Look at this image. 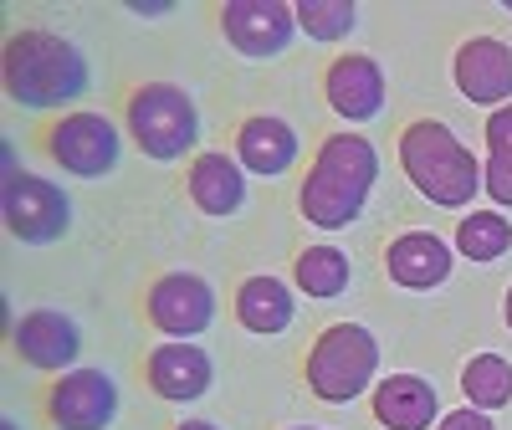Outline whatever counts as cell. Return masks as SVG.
<instances>
[{
    "mask_svg": "<svg viewBox=\"0 0 512 430\" xmlns=\"http://www.w3.org/2000/svg\"><path fill=\"white\" fill-rule=\"evenodd\" d=\"M451 82L477 108L512 103V47L502 36H466L451 52Z\"/></svg>",
    "mask_w": 512,
    "mask_h": 430,
    "instance_id": "30bf717a",
    "label": "cell"
},
{
    "mask_svg": "<svg viewBox=\"0 0 512 430\" xmlns=\"http://www.w3.org/2000/svg\"><path fill=\"white\" fill-rule=\"evenodd\" d=\"M461 395L466 405H477V410H507L512 405V364L502 354H477V359H466L461 364Z\"/></svg>",
    "mask_w": 512,
    "mask_h": 430,
    "instance_id": "44dd1931",
    "label": "cell"
},
{
    "mask_svg": "<svg viewBox=\"0 0 512 430\" xmlns=\"http://www.w3.org/2000/svg\"><path fill=\"white\" fill-rule=\"evenodd\" d=\"M323 98H328V108L344 123L379 118L384 113V72H379V62L364 57V52L333 57L328 72H323Z\"/></svg>",
    "mask_w": 512,
    "mask_h": 430,
    "instance_id": "5bb4252c",
    "label": "cell"
},
{
    "mask_svg": "<svg viewBox=\"0 0 512 430\" xmlns=\"http://www.w3.org/2000/svg\"><path fill=\"white\" fill-rule=\"evenodd\" d=\"M441 430H497V425H492L487 410L461 405V410H446V415H441Z\"/></svg>",
    "mask_w": 512,
    "mask_h": 430,
    "instance_id": "484cf974",
    "label": "cell"
},
{
    "mask_svg": "<svg viewBox=\"0 0 512 430\" xmlns=\"http://www.w3.org/2000/svg\"><path fill=\"white\" fill-rule=\"evenodd\" d=\"M144 318L164 338L195 343L210 323H216V287H210L200 272H164L144 292Z\"/></svg>",
    "mask_w": 512,
    "mask_h": 430,
    "instance_id": "52a82bcc",
    "label": "cell"
},
{
    "mask_svg": "<svg viewBox=\"0 0 512 430\" xmlns=\"http://www.w3.org/2000/svg\"><path fill=\"white\" fill-rule=\"evenodd\" d=\"M11 349L21 364H31L41 374H67V369H77V354H82V328L62 308H31L11 328Z\"/></svg>",
    "mask_w": 512,
    "mask_h": 430,
    "instance_id": "7c38bea8",
    "label": "cell"
},
{
    "mask_svg": "<svg viewBox=\"0 0 512 430\" xmlns=\"http://www.w3.org/2000/svg\"><path fill=\"white\" fill-rule=\"evenodd\" d=\"M185 195L200 215H236L246 205V175H241V159L221 154V149H205L195 154L190 175H185Z\"/></svg>",
    "mask_w": 512,
    "mask_h": 430,
    "instance_id": "ac0fdd59",
    "label": "cell"
},
{
    "mask_svg": "<svg viewBox=\"0 0 512 430\" xmlns=\"http://www.w3.org/2000/svg\"><path fill=\"white\" fill-rule=\"evenodd\" d=\"M292 430H318V425H292Z\"/></svg>",
    "mask_w": 512,
    "mask_h": 430,
    "instance_id": "f1b7e54d",
    "label": "cell"
},
{
    "mask_svg": "<svg viewBox=\"0 0 512 430\" xmlns=\"http://www.w3.org/2000/svg\"><path fill=\"white\" fill-rule=\"evenodd\" d=\"M379 180V154L359 128H338L328 134L308 164L303 185H297V215L318 231H344L354 226Z\"/></svg>",
    "mask_w": 512,
    "mask_h": 430,
    "instance_id": "6da1fadb",
    "label": "cell"
},
{
    "mask_svg": "<svg viewBox=\"0 0 512 430\" xmlns=\"http://www.w3.org/2000/svg\"><path fill=\"white\" fill-rule=\"evenodd\" d=\"M502 323L512 328V287H507V297H502Z\"/></svg>",
    "mask_w": 512,
    "mask_h": 430,
    "instance_id": "83f0119b",
    "label": "cell"
},
{
    "mask_svg": "<svg viewBox=\"0 0 512 430\" xmlns=\"http://www.w3.org/2000/svg\"><path fill=\"white\" fill-rule=\"evenodd\" d=\"M41 149H47V159L57 169H67L72 180H103L118 169L123 134L113 128V118H103L93 108H72V113H62L41 128Z\"/></svg>",
    "mask_w": 512,
    "mask_h": 430,
    "instance_id": "8992f818",
    "label": "cell"
},
{
    "mask_svg": "<svg viewBox=\"0 0 512 430\" xmlns=\"http://www.w3.org/2000/svg\"><path fill=\"white\" fill-rule=\"evenodd\" d=\"M456 251L466 262H497L512 251V221L502 210H466L456 226Z\"/></svg>",
    "mask_w": 512,
    "mask_h": 430,
    "instance_id": "7402d4cb",
    "label": "cell"
},
{
    "mask_svg": "<svg viewBox=\"0 0 512 430\" xmlns=\"http://www.w3.org/2000/svg\"><path fill=\"white\" fill-rule=\"evenodd\" d=\"M369 415L384 430H431L441 415L436 384L420 374H384L369 390Z\"/></svg>",
    "mask_w": 512,
    "mask_h": 430,
    "instance_id": "2e32d148",
    "label": "cell"
},
{
    "mask_svg": "<svg viewBox=\"0 0 512 430\" xmlns=\"http://www.w3.org/2000/svg\"><path fill=\"white\" fill-rule=\"evenodd\" d=\"M400 169L405 180L441 210H466L482 190V164L441 118H410L400 128Z\"/></svg>",
    "mask_w": 512,
    "mask_h": 430,
    "instance_id": "3957f363",
    "label": "cell"
},
{
    "mask_svg": "<svg viewBox=\"0 0 512 430\" xmlns=\"http://www.w3.org/2000/svg\"><path fill=\"white\" fill-rule=\"evenodd\" d=\"M221 36L241 57H277L297 36V11L287 0H226L221 6Z\"/></svg>",
    "mask_w": 512,
    "mask_h": 430,
    "instance_id": "8fae6325",
    "label": "cell"
},
{
    "mask_svg": "<svg viewBox=\"0 0 512 430\" xmlns=\"http://www.w3.org/2000/svg\"><path fill=\"white\" fill-rule=\"evenodd\" d=\"M6 231L26 246H52L72 231V200L47 175H6Z\"/></svg>",
    "mask_w": 512,
    "mask_h": 430,
    "instance_id": "ba28073f",
    "label": "cell"
},
{
    "mask_svg": "<svg viewBox=\"0 0 512 430\" xmlns=\"http://www.w3.org/2000/svg\"><path fill=\"white\" fill-rule=\"evenodd\" d=\"M379 374V338L364 323H328L303 354V379L323 405H354L374 390Z\"/></svg>",
    "mask_w": 512,
    "mask_h": 430,
    "instance_id": "5b68a950",
    "label": "cell"
},
{
    "mask_svg": "<svg viewBox=\"0 0 512 430\" xmlns=\"http://www.w3.org/2000/svg\"><path fill=\"white\" fill-rule=\"evenodd\" d=\"M123 134L139 154H149L159 164H175L200 139L195 98L180 82H139V88H128V98H123Z\"/></svg>",
    "mask_w": 512,
    "mask_h": 430,
    "instance_id": "277c9868",
    "label": "cell"
},
{
    "mask_svg": "<svg viewBox=\"0 0 512 430\" xmlns=\"http://www.w3.org/2000/svg\"><path fill=\"white\" fill-rule=\"evenodd\" d=\"M0 77H6V98L21 108H67L88 93V57H82L67 36L57 31H11L6 57H0Z\"/></svg>",
    "mask_w": 512,
    "mask_h": 430,
    "instance_id": "7a4b0ae2",
    "label": "cell"
},
{
    "mask_svg": "<svg viewBox=\"0 0 512 430\" xmlns=\"http://www.w3.org/2000/svg\"><path fill=\"white\" fill-rule=\"evenodd\" d=\"M297 31H308L313 41H344L359 21L354 0H297Z\"/></svg>",
    "mask_w": 512,
    "mask_h": 430,
    "instance_id": "603a6c76",
    "label": "cell"
},
{
    "mask_svg": "<svg viewBox=\"0 0 512 430\" xmlns=\"http://www.w3.org/2000/svg\"><path fill=\"white\" fill-rule=\"evenodd\" d=\"M349 282H354V267H349V256L338 251V246H328V241H318V246H303L292 256V287L297 292H308V297H344L349 292Z\"/></svg>",
    "mask_w": 512,
    "mask_h": 430,
    "instance_id": "ffe728a7",
    "label": "cell"
},
{
    "mask_svg": "<svg viewBox=\"0 0 512 430\" xmlns=\"http://www.w3.org/2000/svg\"><path fill=\"white\" fill-rule=\"evenodd\" d=\"M487 154H512V103H502V108H492L487 113Z\"/></svg>",
    "mask_w": 512,
    "mask_h": 430,
    "instance_id": "d4e9b609",
    "label": "cell"
},
{
    "mask_svg": "<svg viewBox=\"0 0 512 430\" xmlns=\"http://www.w3.org/2000/svg\"><path fill=\"white\" fill-rule=\"evenodd\" d=\"M41 415L52 430H108L118 415V384L103 369H67L47 384Z\"/></svg>",
    "mask_w": 512,
    "mask_h": 430,
    "instance_id": "9c48e42d",
    "label": "cell"
},
{
    "mask_svg": "<svg viewBox=\"0 0 512 430\" xmlns=\"http://www.w3.org/2000/svg\"><path fill=\"white\" fill-rule=\"evenodd\" d=\"M210 379H216L210 354L195 349V343H185V338H164L144 359V384L169 405H190V400L210 395Z\"/></svg>",
    "mask_w": 512,
    "mask_h": 430,
    "instance_id": "4fadbf2b",
    "label": "cell"
},
{
    "mask_svg": "<svg viewBox=\"0 0 512 430\" xmlns=\"http://www.w3.org/2000/svg\"><path fill=\"white\" fill-rule=\"evenodd\" d=\"M297 318V297L282 277H246L236 287V323L256 338H272V333H287Z\"/></svg>",
    "mask_w": 512,
    "mask_h": 430,
    "instance_id": "d6986e66",
    "label": "cell"
},
{
    "mask_svg": "<svg viewBox=\"0 0 512 430\" xmlns=\"http://www.w3.org/2000/svg\"><path fill=\"white\" fill-rule=\"evenodd\" d=\"M169 430H221V425H210V420H180V425H169Z\"/></svg>",
    "mask_w": 512,
    "mask_h": 430,
    "instance_id": "4316f807",
    "label": "cell"
},
{
    "mask_svg": "<svg viewBox=\"0 0 512 430\" xmlns=\"http://www.w3.org/2000/svg\"><path fill=\"white\" fill-rule=\"evenodd\" d=\"M6 430H16V425H6Z\"/></svg>",
    "mask_w": 512,
    "mask_h": 430,
    "instance_id": "f546056e",
    "label": "cell"
},
{
    "mask_svg": "<svg viewBox=\"0 0 512 430\" xmlns=\"http://www.w3.org/2000/svg\"><path fill=\"white\" fill-rule=\"evenodd\" d=\"M236 159H241V169H251V175H262V180H277V175H287V169L297 164V128L287 123V118H277V113H251V118H241L236 123Z\"/></svg>",
    "mask_w": 512,
    "mask_h": 430,
    "instance_id": "e0dca14e",
    "label": "cell"
},
{
    "mask_svg": "<svg viewBox=\"0 0 512 430\" xmlns=\"http://www.w3.org/2000/svg\"><path fill=\"white\" fill-rule=\"evenodd\" d=\"M482 190H487L497 205L512 210V154H487V164H482Z\"/></svg>",
    "mask_w": 512,
    "mask_h": 430,
    "instance_id": "cb8c5ba5",
    "label": "cell"
},
{
    "mask_svg": "<svg viewBox=\"0 0 512 430\" xmlns=\"http://www.w3.org/2000/svg\"><path fill=\"white\" fill-rule=\"evenodd\" d=\"M456 246H446L436 231H405L384 246V277L405 292H436L451 277Z\"/></svg>",
    "mask_w": 512,
    "mask_h": 430,
    "instance_id": "9a60e30c",
    "label": "cell"
}]
</instances>
